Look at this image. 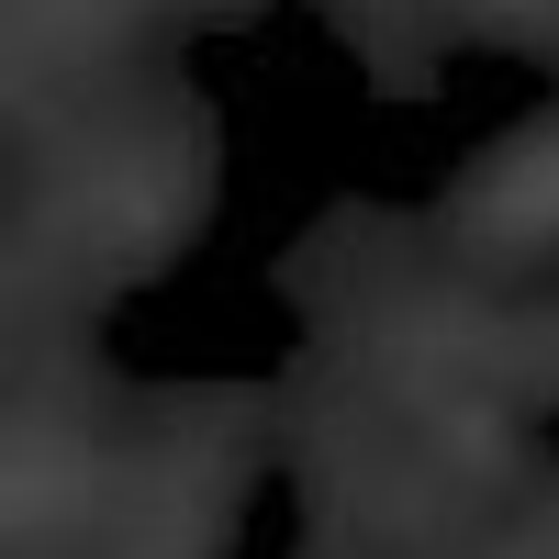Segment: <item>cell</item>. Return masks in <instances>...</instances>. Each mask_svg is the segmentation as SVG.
Returning <instances> with one entry per match:
<instances>
[{
    "instance_id": "6da1fadb",
    "label": "cell",
    "mask_w": 559,
    "mask_h": 559,
    "mask_svg": "<svg viewBox=\"0 0 559 559\" xmlns=\"http://www.w3.org/2000/svg\"><path fill=\"white\" fill-rule=\"evenodd\" d=\"M492 224L503 236H548L559 224V146H537V157H515L492 179Z\"/></svg>"
}]
</instances>
